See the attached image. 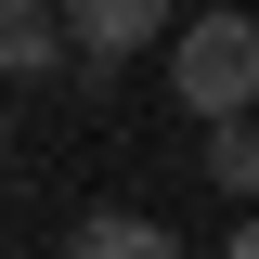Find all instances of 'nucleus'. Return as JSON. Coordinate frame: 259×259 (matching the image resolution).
Here are the masks:
<instances>
[{
  "label": "nucleus",
  "mask_w": 259,
  "mask_h": 259,
  "mask_svg": "<svg viewBox=\"0 0 259 259\" xmlns=\"http://www.w3.org/2000/svg\"><path fill=\"white\" fill-rule=\"evenodd\" d=\"M182 104L207 130L259 104V26H246V13H194V26H182Z\"/></svg>",
  "instance_id": "obj_1"
},
{
  "label": "nucleus",
  "mask_w": 259,
  "mask_h": 259,
  "mask_svg": "<svg viewBox=\"0 0 259 259\" xmlns=\"http://www.w3.org/2000/svg\"><path fill=\"white\" fill-rule=\"evenodd\" d=\"M168 13H182V0H65V26H78V52H91V65L143 52V39H156Z\"/></svg>",
  "instance_id": "obj_2"
},
{
  "label": "nucleus",
  "mask_w": 259,
  "mask_h": 259,
  "mask_svg": "<svg viewBox=\"0 0 259 259\" xmlns=\"http://www.w3.org/2000/svg\"><path fill=\"white\" fill-rule=\"evenodd\" d=\"M65 39H78V26H65V0H13V13H0V65H13V78H52Z\"/></svg>",
  "instance_id": "obj_3"
},
{
  "label": "nucleus",
  "mask_w": 259,
  "mask_h": 259,
  "mask_svg": "<svg viewBox=\"0 0 259 259\" xmlns=\"http://www.w3.org/2000/svg\"><path fill=\"white\" fill-rule=\"evenodd\" d=\"M65 259H182L156 221H130V207H91V221L65 233Z\"/></svg>",
  "instance_id": "obj_4"
},
{
  "label": "nucleus",
  "mask_w": 259,
  "mask_h": 259,
  "mask_svg": "<svg viewBox=\"0 0 259 259\" xmlns=\"http://www.w3.org/2000/svg\"><path fill=\"white\" fill-rule=\"evenodd\" d=\"M207 182L259 194V117H221V130H207Z\"/></svg>",
  "instance_id": "obj_5"
},
{
  "label": "nucleus",
  "mask_w": 259,
  "mask_h": 259,
  "mask_svg": "<svg viewBox=\"0 0 259 259\" xmlns=\"http://www.w3.org/2000/svg\"><path fill=\"white\" fill-rule=\"evenodd\" d=\"M233 259H259V207H246V221H233Z\"/></svg>",
  "instance_id": "obj_6"
}]
</instances>
